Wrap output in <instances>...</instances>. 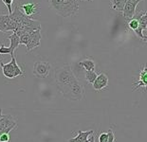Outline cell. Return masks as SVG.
I'll list each match as a JSON object with an SVG mask.
<instances>
[{
	"mask_svg": "<svg viewBox=\"0 0 147 142\" xmlns=\"http://www.w3.org/2000/svg\"><path fill=\"white\" fill-rule=\"evenodd\" d=\"M54 77L57 88L62 95H64L74 83H76L79 81L74 75L71 65H65L56 68Z\"/></svg>",
	"mask_w": 147,
	"mask_h": 142,
	"instance_id": "6da1fadb",
	"label": "cell"
},
{
	"mask_svg": "<svg viewBox=\"0 0 147 142\" xmlns=\"http://www.w3.org/2000/svg\"><path fill=\"white\" fill-rule=\"evenodd\" d=\"M48 3L49 8L63 18L73 16L79 9L77 0H48Z\"/></svg>",
	"mask_w": 147,
	"mask_h": 142,
	"instance_id": "7a4b0ae2",
	"label": "cell"
},
{
	"mask_svg": "<svg viewBox=\"0 0 147 142\" xmlns=\"http://www.w3.org/2000/svg\"><path fill=\"white\" fill-rule=\"evenodd\" d=\"M0 66L2 68L3 75L8 79H14L18 76L24 75V71L17 65L16 58L14 57V55L11 56V61L8 64H4L3 62H0Z\"/></svg>",
	"mask_w": 147,
	"mask_h": 142,
	"instance_id": "3957f363",
	"label": "cell"
},
{
	"mask_svg": "<svg viewBox=\"0 0 147 142\" xmlns=\"http://www.w3.org/2000/svg\"><path fill=\"white\" fill-rule=\"evenodd\" d=\"M49 71H51V65L48 62L38 61L34 63L32 73L36 78L45 79L49 76Z\"/></svg>",
	"mask_w": 147,
	"mask_h": 142,
	"instance_id": "277c9868",
	"label": "cell"
},
{
	"mask_svg": "<svg viewBox=\"0 0 147 142\" xmlns=\"http://www.w3.org/2000/svg\"><path fill=\"white\" fill-rule=\"evenodd\" d=\"M140 89L147 92V64L144 66H142L139 73V78L137 81L133 83V91Z\"/></svg>",
	"mask_w": 147,
	"mask_h": 142,
	"instance_id": "5b68a950",
	"label": "cell"
},
{
	"mask_svg": "<svg viewBox=\"0 0 147 142\" xmlns=\"http://www.w3.org/2000/svg\"><path fill=\"white\" fill-rule=\"evenodd\" d=\"M16 127H17V123L12 118L11 116L3 115L2 118L0 119V134H3V133L10 134V132Z\"/></svg>",
	"mask_w": 147,
	"mask_h": 142,
	"instance_id": "8992f818",
	"label": "cell"
},
{
	"mask_svg": "<svg viewBox=\"0 0 147 142\" xmlns=\"http://www.w3.org/2000/svg\"><path fill=\"white\" fill-rule=\"evenodd\" d=\"M39 8L40 5L37 4V3L34 2H30V3H26V4L21 5L19 7V9L21 11L22 13H24L26 16L32 18L39 13Z\"/></svg>",
	"mask_w": 147,
	"mask_h": 142,
	"instance_id": "52a82bcc",
	"label": "cell"
},
{
	"mask_svg": "<svg viewBox=\"0 0 147 142\" xmlns=\"http://www.w3.org/2000/svg\"><path fill=\"white\" fill-rule=\"evenodd\" d=\"M140 1L142 0H127L123 11V17L127 22L134 17V15L136 13V8Z\"/></svg>",
	"mask_w": 147,
	"mask_h": 142,
	"instance_id": "ba28073f",
	"label": "cell"
},
{
	"mask_svg": "<svg viewBox=\"0 0 147 142\" xmlns=\"http://www.w3.org/2000/svg\"><path fill=\"white\" fill-rule=\"evenodd\" d=\"M41 30H34V31H32V32H30V41L29 43H28V45L26 46H27V51L29 52L30 50H32L33 48H35V47L39 46L40 44H41V38H42V35H41Z\"/></svg>",
	"mask_w": 147,
	"mask_h": 142,
	"instance_id": "9c48e42d",
	"label": "cell"
},
{
	"mask_svg": "<svg viewBox=\"0 0 147 142\" xmlns=\"http://www.w3.org/2000/svg\"><path fill=\"white\" fill-rule=\"evenodd\" d=\"M107 84H108V77L105 73H101L100 75L97 76L95 81L92 83L93 88L96 91H100L105 87H107Z\"/></svg>",
	"mask_w": 147,
	"mask_h": 142,
	"instance_id": "30bf717a",
	"label": "cell"
},
{
	"mask_svg": "<svg viewBox=\"0 0 147 142\" xmlns=\"http://www.w3.org/2000/svg\"><path fill=\"white\" fill-rule=\"evenodd\" d=\"M93 135V131H86V132H83L79 130L78 131V135L75 137L74 138H70L68 142H88V137L89 135Z\"/></svg>",
	"mask_w": 147,
	"mask_h": 142,
	"instance_id": "8fae6325",
	"label": "cell"
},
{
	"mask_svg": "<svg viewBox=\"0 0 147 142\" xmlns=\"http://www.w3.org/2000/svg\"><path fill=\"white\" fill-rule=\"evenodd\" d=\"M8 39L10 40V49H11V56L14 55V50L17 48L18 46L20 45L19 36L15 32H12V34L8 36Z\"/></svg>",
	"mask_w": 147,
	"mask_h": 142,
	"instance_id": "7c38bea8",
	"label": "cell"
},
{
	"mask_svg": "<svg viewBox=\"0 0 147 142\" xmlns=\"http://www.w3.org/2000/svg\"><path fill=\"white\" fill-rule=\"evenodd\" d=\"M79 65L86 71H95V62L90 58L83 59L82 61L79 62Z\"/></svg>",
	"mask_w": 147,
	"mask_h": 142,
	"instance_id": "4fadbf2b",
	"label": "cell"
},
{
	"mask_svg": "<svg viewBox=\"0 0 147 142\" xmlns=\"http://www.w3.org/2000/svg\"><path fill=\"white\" fill-rule=\"evenodd\" d=\"M126 2H127V0H110L111 9H114V11H123Z\"/></svg>",
	"mask_w": 147,
	"mask_h": 142,
	"instance_id": "5bb4252c",
	"label": "cell"
},
{
	"mask_svg": "<svg viewBox=\"0 0 147 142\" xmlns=\"http://www.w3.org/2000/svg\"><path fill=\"white\" fill-rule=\"evenodd\" d=\"M97 76H98V74H97L95 71H86V73H84V77H86V81L90 84H92L94 83Z\"/></svg>",
	"mask_w": 147,
	"mask_h": 142,
	"instance_id": "9a60e30c",
	"label": "cell"
},
{
	"mask_svg": "<svg viewBox=\"0 0 147 142\" xmlns=\"http://www.w3.org/2000/svg\"><path fill=\"white\" fill-rule=\"evenodd\" d=\"M127 25H128V27H129V28H131V30H136L137 28H139V20L136 19L135 17H133L131 20L127 22Z\"/></svg>",
	"mask_w": 147,
	"mask_h": 142,
	"instance_id": "2e32d148",
	"label": "cell"
},
{
	"mask_svg": "<svg viewBox=\"0 0 147 142\" xmlns=\"http://www.w3.org/2000/svg\"><path fill=\"white\" fill-rule=\"evenodd\" d=\"M30 33H25V34H23V35L19 36L20 44H21V45L27 46V45H28V43H29V41H30Z\"/></svg>",
	"mask_w": 147,
	"mask_h": 142,
	"instance_id": "e0dca14e",
	"label": "cell"
},
{
	"mask_svg": "<svg viewBox=\"0 0 147 142\" xmlns=\"http://www.w3.org/2000/svg\"><path fill=\"white\" fill-rule=\"evenodd\" d=\"M0 31L4 33L8 32L7 30H6L5 23H4V15H0Z\"/></svg>",
	"mask_w": 147,
	"mask_h": 142,
	"instance_id": "ac0fdd59",
	"label": "cell"
},
{
	"mask_svg": "<svg viewBox=\"0 0 147 142\" xmlns=\"http://www.w3.org/2000/svg\"><path fill=\"white\" fill-rule=\"evenodd\" d=\"M0 54H11L10 47L5 46L4 45H1V46H0Z\"/></svg>",
	"mask_w": 147,
	"mask_h": 142,
	"instance_id": "d6986e66",
	"label": "cell"
},
{
	"mask_svg": "<svg viewBox=\"0 0 147 142\" xmlns=\"http://www.w3.org/2000/svg\"><path fill=\"white\" fill-rule=\"evenodd\" d=\"M107 134H108L107 142H115V134H114V132L111 128L107 131Z\"/></svg>",
	"mask_w": 147,
	"mask_h": 142,
	"instance_id": "ffe728a7",
	"label": "cell"
},
{
	"mask_svg": "<svg viewBox=\"0 0 147 142\" xmlns=\"http://www.w3.org/2000/svg\"><path fill=\"white\" fill-rule=\"evenodd\" d=\"M108 134L107 133H102L99 135V142H107Z\"/></svg>",
	"mask_w": 147,
	"mask_h": 142,
	"instance_id": "44dd1931",
	"label": "cell"
},
{
	"mask_svg": "<svg viewBox=\"0 0 147 142\" xmlns=\"http://www.w3.org/2000/svg\"><path fill=\"white\" fill-rule=\"evenodd\" d=\"M4 4L7 6L8 11H9V14H11L12 13V9H11L12 0H4Z\"/></svg>",
	"mask_w": 147,
	"mask_h": 142,
	"instance_id": "7402d4cb",
	"label": "cell"
},
{
	"mask_svg": "<svg viewBox=\"0 0 147 142\" xmlns=\"http://www.w3.org/2000/svg\"><path fill=\"white\" fill-rule=\"evenodd\" d=\"M88 142H95V137L91 135V137L88 138Z\"/></svg>",
	"mask_w": 147,
	"mask_h": 142,
	"instance_id": "603a6c76",
	"label": "cell"
},
{
	"mask_svg": "<svg viewBox=\"0 0 147 142\" xmlns=\"http://www.w3.org/2000/svg\"><path fill=\"white\" fill-rule=\"evenodd\" d=\"M142 39L145 41V42L147 43V36H145V35H143V37H142Z\"/></svg>",
	"mask_w": 147,
	"mask_h": 142,
	"instance_id": "cb8c5ba5",
	"label": "cell"
},
{
	"mask_svg": "<svg viewBox=\"0 0 147 142\" xmlns=\"http://www.w3.org/2000/svg\"><path fill=\"white\" fill-rule=\"evenodd\" d=\"M2 1H3V2H4V0H2Z\"/></svg>",
	"mask_w": 147,
	"mask_h": 142,
	"instance_id": "d4e9b609",
	"label": "cell"
}]
</instances>
